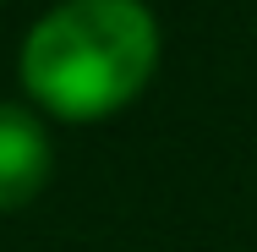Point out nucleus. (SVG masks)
I'll return each mask as SVG.
<instances>
[{"mask_svg":"<svg viewBox=\"0 0 257 252\" xmlns=\"http://www.w3.org/2000/svg\"><path fill=\"white\" fill-rule=\"evenodd\" d=\"M159 66V22L143 0H60L28 28L22 88L66 121L132 104Z\"/></svg>","mask_w":257,"mask_h":252,"instance_id":"obj_1","label":"nucleus"},{"mask_svg":"<svg viewBox=\"0 0 257 252\" xmlns=\"http://www.w3.org/2000/svg\"><path fill=\"white\" fill-rule=\"evenodd\" d=\"M55 170L50 132L22 110V104H0V208H22L44 192Z\"/></svg>","mask_w":257,"mask_h":252,"instance_id":"obj_2","label":"nucleus"}]
</instances>
